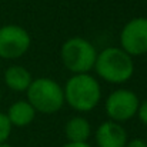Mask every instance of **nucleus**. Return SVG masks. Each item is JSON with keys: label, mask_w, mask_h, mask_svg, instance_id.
I'll return each instance as SVG.
<instances>
[{"label": "nucleus", "mask_w": 147, "mask_h": 147, "mask_svg": "<svg viewBox=\"0 0 147 147\" xmlns=\"http://www.w3.org/2000/svg\"><path fill=\"white\" fill-rule=\"evenodd\" d=\"M93 69L104 82L123 84L131 79L134 73V61L121 47H106L97 53Z\"/></svg>", "instance_id": "f257e3e1"}, {"label": "nucleus", "mask_w": 147, "mask_h": 147, "mask_svg": "<svg viewBox=\"0 0 147 147\" xmlns=\"http://www.w3.org/2000/svg\"><path fill=\"white\" fill-rule=\"evenodd\" d=\"M64 101L79 113H87L96 109L101 98V87L89 73L73 74L63 89Z\"/></svg>", "instance_id": "f03ea898"}, {"label": "nucleus", "mask_w": 147, "mask_h": 147, "mask_svg": "<svg viewBox=\"0 0 147 147\" xmlns=\"http://www.w3.org/2000/svg\"><path fill=\"white\" fill-rule=\"evenodd\" d=\"M26 94L33 109L43 114H53L64 104L63 87L50 77H39L33 80L26 90Z\"/></svg>", "instance_id": "7ed1b4c3"}, {"label": "nucleus", "mask_w": 147, "mask_h": 147, "mask_svg": "<svg viewBox=\"0 0 147 147\" xmlns=\"http://www.w3.org/2000/svg\"><path fill=\"white\" fill-rule=\"evenodd\" d=\"M96 57V47L83 37H71L66 40L60 50L61 63L73 74L89 73L94 67Z\"/></svg>", "instance_id": "20e7f679"}, {"label": "nucleus", "mask_w": 147, "mask_h": 147, "mask_svg": "<svg viewBox=\"0 0 147 147\" xmlns=\"http://www.w3.org/2000/svg\"><path fill=\"white\" fill-rule=\"evenodd\" d=\"M140 100L137 94L129 89H119L109 94L104 103L106 114L116 123H123L133 119L137 113Z\"/></svg>", "instance_id": "39448f33"}, {"label": "nucleus", "mask_w": 147, "mask_h": 147, "mask_svg": "<svg viewBox=\"0 0 147 147\" xmlns=\"http://www.w3.org/2000/svg\"><path fill=\"white\" fill-rule=\"evenodd\" d=\"M32 37L26 29L17 24H6L0 27V57L19 59L27 53Z\"/></svg>", "instance_id": "423d86ee"}, {"label": "nucleus", "mask_w": 147, "mask_h": 147, "mask_svg": "<svg viewBox=\"0 0 147 147\" xmlns=\"http://www.w3.org/2000/svg\"><path fill=\"white\" fill-rule=\"evenodd\" d=\"M121 49L127 54L142 56L147 53V17H136L129 20L120 33Z\"/></svg>", "instance_id": "0eeeda50"}, {"label": "nucleus", "mask_w": 147, "mask_h": 147, "mask_svg": "<svg viewBox=\"0 0 147 147\" xmlns=\"http://www.w3.org/2000/svg\"><path fill=\"white\" fill-rule=\"evenodd\" d=\"M94 139L97 147H124L129 140L127 131L121 123H116L113 120L103 121L98 126Z\"/></svg>", "instance_id": "6e6552de"}, {"label": "nucleus", "mask_w": 147, "mask_h": 147, "mask_svg": "<svg viewBox=\"0 0 147 147\" xmlns=\"http://www.w3.org/2000/svg\"><path fill=\"white\" fill-rule=\"evenodd\" d=\"M36 113L37 111L33 109V106L27 100H17L9 107L6 116L10 120L11 126H14V127H26L34 120Z\"/></svg>", "instance_id": "1a4fd4ad"}, {"label": "nucleus", "mask_w": 147, "mask_h": 147, "mask_svg": "<svg viewBox=\"0 0 147 147\" xmlns=\"http://www.w3.org/2000/svg\"><path fill=\"white\" fill-rule=\"evenodd\" d=\"M3 79H4V84L13 92H26L30 83L33 82L30 71L26 67L19 64L7 67Z\"/></svg>", "instance_id": "9d476101"}, {"label": "nucleus", "mask_w": 147, "mask_h": 147, "mask_svg": "<svg viewBox=\"0 0 147 147\" xmlns=\"http://www.w3.org/2000/svg\"><path fill=\"white\" fill-rule=\"evenodd\" d=\"M66 139L71 143H87L92 134V126L87 119L82 116H74L67 120L64 126Z\"/></svg>", "instance_id": "9b49d317"}, {"label": "nucleus", "mask_w": 147, "mask_h": 147, "mask_svg": "<svg viewBox=\"0 0 147 147\" xmlns=\"http://www.w3.org/2000/svg\"><path fill=\"white\" fill-rule=\"evenodd\" d=\"M11 129H13V126H11L10 120L7 119L6 113L0 111V144L7 143V140L11 134Z\"/></svg>", "instance_id": "f8f14e48"}, {"label": "nucleus", "mask_w": 147, "mask_h": 147, "mask_svg": "<svg viewBox=\"0 0 147 147\" xmlns=\"http://www.w3.org/2000/svg\"><path fill=\"white\" fill-rule=\"evenodd\" d=\"M136 116L139 117V120H140L143 124L147 126V100L142 101V103L139 104V109H137Z\"/></svg>", "instance_id": "ddd939ff"}, {"label": "nucleus", "mask_w": 147, "mask_h": 147, "mask_svg": "<svg viewBox=\"0 0 147 147\" xmlns=\"http://www.w3.org/2000/svg\"><path fill=\"white\" fill-rule=\"evenodd\" d=\"M124 147H147V142L146 140H143V139L136 137V139L127 140V143H126V146Z\"/></svg>", "instance_id": "4468645a"}, {"label": "nucleus", "mask_w": 147, "mask_h": 147, "mask_svg": "<svg viewBox=\"0 0 147 147\" xmlns=\"http://www.w3.org/2000/svg\"><path fill=\"white\" fill-rule=\"evenodd\" d=\"M61 147H92L89 143H71V142H67L64 146Z\"/></svg>", "instance_id": "2eb2a0df"}, {"label": "nucleus", "mask_w": 147, "mask_h": 147, "mask_svg": "<svg viewBox=\"0 0 147 147\" xmlns=\"http://www.w3.org/2000/svg\"><path fill=\"white\" fill-rule=\"evenodd\" d=\"M0 147H13V146H10L9 143H3V144H0Z\"/></svg>", "instance_id": "dca6fc26"}, {"label": "nucleus", "mask_w": 147, "mask_h": 147, "mask_svg": "<svg viewBox=\"0 0 147 147\" xmlns=\"http://www.w3.org/2000/svg\"><path fill=\"white\" fill-rule=\"evenodd\" d=\"M146 142H147V140H146Z\"/></svg>", "instance_id": "f3484780"}]
</instances>
